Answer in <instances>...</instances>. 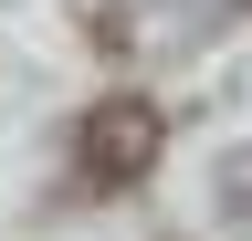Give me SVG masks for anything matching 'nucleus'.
Listing matches in <instances>:
<instances>
[{
    "mask_svg": "<svg viewBox=\"0 0 252 241\" xmlns=\"http://www.w3.org/2000/svg\"><path fill=\"white\" fill-rule=\"evenodd\" d=\"M158 147H168V115L147 95H105L84 115V136H74V168H84V189H137L158 168Z\"/></svg>",
    "mask_w": 252,
    "mask_h": 241,
    "instance_id": "obj_1",
    "label": "nucleus"
}]
</instances>
